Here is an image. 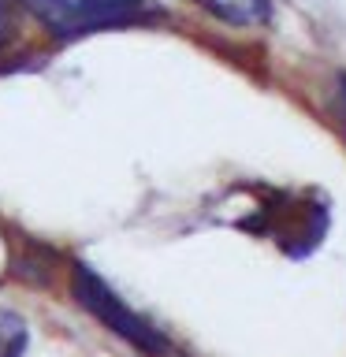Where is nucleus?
<instances>
[{
    "label": "nucleus",
    "mask_w": 346,
    "mask_h": 357,
    "mask_svg": "<svg viewBox=\"0 0 346 357\" xmlns=\"http://www.w3.org/2000/svg\"><path fill=\"white\" fill-rule=\"evenodd\" d=\"M22 342H27L22 324L8 312H0V357H22Z\"/></svg>",
    "instance_id": "obj_4"
},
{
    "label": "nucleus",
    "mask_w": 346,
    "mask_h": 357,
    "mask_svg": "<svg viewBox=\"0 0 346 357\" xmlns=\"http://www.w3.org/2000/svg\"><path fill=\"white\" fill-rule=\"evenodd\" d=\"M27 8L60 38H82L93 30L130 26L160 15L145 0H27Z\"/></svg>",
    "instance_id": "obj_1"
},
{
    "label": "nucleus",
    "mask_w": 346,
    "mask_h": 357,
    "mask_svg": "<svg viewBox=\"0 0 346 357\" xmlns=\"http://www.w3.org/2000/svg\"><path fill=\"white\" fill-rule=\"evenodd\" d=\"M339 86H343V89H339V105H343V116H346V75H343Z\"/></svg>",
    "instance_id": "obj_6"
},
{
    "label": "nucleus",
    "mask_w": 346,
    "mask_h": 357,
    "mask_svg": "<svg viewBox=\"0 0 346 357\" xmlns=\"http://www.w3.org/2000/svg\"><path fill=\"white\" fill-rule=\"evenodd\" d=\"M205 4L231 26H264L272 19V0H205Z\"/></svg>",
    "instance_id": "obj_3"
},
{
    "label": "nucleus",
    "mask_w": 346,
    "mask_h": 357,
    "mask_svg": "<svg viewBox=\"0 0 346 357\" xmlns=\"http://www.w3.org/2000/svg\"><path fill=\"white\" fill-rule=\"evenodd\" d=\"M75 298L89 317H97L108 331H116L119 339H127L130 346H138V350H145V354H156V357L167 350L164 335L156 331L149 320H142L138 312H134L97 272H89L86 264L75 268Z\"/></svg>",
    "instance_id": "obj_2"
},
{
    "label": "nucleus",
    "mask_w": 346,
    "mask_h": 357,
    "mask_svg": "<svg viewBox=\"0 0 346 357\" xmlns=\"http://www.w3.org/2000/svg\"><path fill=\"white\" fill-rule=\"evenodd\" d=\"M0 26H4V4H0Z\"/></svg>",
    "instance_id": "obj_7"
},
{
    "label": "nucleus",
    "mask_w": 346,
    "mask_h": 357,
    "mask_svg": "<svg viewBox=\"0 0 346 357\" xmlns=\"http://www.w3.org/2000/svg\"><path fill=\"white\" fill-rule=\"evenodd\" d=\"M8 264H11V250H8V231L0 227V279L8 275Z\"/></svg>",
    "instance_id": "obj_5"
}]
</instances>
